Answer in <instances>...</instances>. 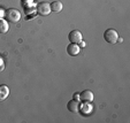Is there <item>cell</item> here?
<instances>
[{
    "label": "cell",
    "instance_id": "11",
    "mask_svg": "<svg viewBox=\"0 0 130 123\" xmlns=\"http://www.w3.org/2000/svg\"><path fill=\"white\" fill-rule=\"evenodd\" d=\"M8 31V23L4 19H0V33H6Z\"/></svg>",
    "mask_w": 130,
    "mask_h": 123
},
{
    "label": "cell",
    "instance_id": "13",
    "mask_svg": "<svg viewBox=\"0 0 130 123\" xmlns=\"http://www.w3.org/2000/svg\"><path fill=\"white\" fill-rule=\"evenodd\" d=\"M79 44H81V45H78L79 47H84V46H85V43H84V42H81Z\"/></svg>",
    "mask_w": 130,
    "mask_h": 123
},
{
    "label": "cell",
    "instance_id": "2",
    "mask_svg": "<svg viewBox=\"0 0 130 123\" xmlns=\"http://www.w3.org/2000/svg\"><path fill=\"white\" fill-rule=\"evenodd\" d=\"M104 38H105V40L107 43H109V44H115L119 40V34H118V32H116V30L107 29L105 31V33H104Z\"/></svg>",
    "mask_w": 130,
    "mask_h": 123
},
{
    "label": "cell",
    "instance_id": "1",
    "mask_svg": "<svg viewBox=\"0 0 130 123\" xmlns=\"http://www.w3.org/2000/svg\"><path fill=\"white\" fill-rule=\"evenodd\" d=\"M5 17L7 19L9 22L12 23H16L20 21L21 19V14L17 9H14V8H10V9H7L5 13Z\"/></svg>",
    "mask_w": 130,
    "mask_h": 123
},
{
    "label": "cell",
    "instance_id": "5",
    "mask_svg": "<svg viewBox=\"0 0 130 123\" xmlns=\"http://www.w3.org/2000/svg\"><path fill=\"white\" fill-rule=\"evenodd\" d=\"M79 100L83 102H92L93 101V92H91L90 90H85L79 94Z\"/></svg>",
    "mask_w": 130,
    "mask_h": 123
},
{
    "label": "cell",
    "instance_id": "8",
    "mask_svg": "<svg viewBox=\"0 0 130 123\" xmlns=\"http://www.w3.org/2000/svg\"><path fill=\"white\" fill-rule=\"evenodd\" d=\"M9 94V87L7 85H0V101H4Z\"/></svg>",
    "mask_w": 130,
    "mask_h": 123
},
{
    "label": "cell",
    "instance_id": "10",
    "mask_svg": "<svg viewBox=\"0 0 130 123\" xmlns=\"http://www.w3.org/2000/svg\"><path fill=\"white\" fill-rule=\"evenodd\" d=\"M79 111L82 112L83 115H89L92 111V106L90 105V102H84L81 107H79Z\"/></svg>",
    "mask_w": 130,
    "mask_h": 123
},
{
    "label": "cell",
    "instance_id": "14",
    "mask_svg": "<svg viewBox=\"0 0 130 123\" xmlns=\"http://www.w3.org/2000/svg\"><path fill=\"white\" fill-rule=\"evenodd\" d=\"M74 99H76V100L77 99H79V96L78 94H74Z\"/></svg>",
    "mask_w": 130,
    "mask_h": 123
},
{
    "label": "cell",
    "instance_id": "12",
    "mask_svg": "<svg viewBox=\"0 0 130 123\" xmlns=\"http://www.w3.org/2000/svg\"><path fill=\"white\" fill-rule=\"evenodd\" d=\"M4 68H5V66H4V61H3V59H0V70H3Z\"/></svg>",
    "mask_w": 130,
    "mask_h": 123
},
{
    "label": "cell",
    "instance_id": "4",
    "mask_svg": "<svg viewBox=\"0 0 130 123\" xmlns=\"http://www.w3.org/2000/svg\"><path fill=\"white\" fill-rule=\"evenodd\" d=\"M68 38H69V40H70V43L79 44V43L82 42V33L78 30H73V31H70Z\"/></svg>",
    "mask_w": 130,
    "mask_h": 123
},
{
    "label": "cell",
    "instance_id": "7",
    "mask_svg": "<svg viewBox=\"0 0 130 123\" xmlns=\"http://www.w3.org/2000/svg\"><path fill=\"white\" fill-rule=\"evenodd\" d=\"M67 53H68V55H70V57H75V55H77L79 53L78 44H74V43L69 44L68 46H67Z\"/></svg>",
    "mask_w": 130,
    "mask_h": 123
},
{
    "label": "cell",
    "instance_id": "3",
    "mask_svg": "<svg viewBox=\"0 0 130 123\" xmlns=\"http://www.w3.org/2000/svg\"><path fill=\"white\" fill-rule=\"evenodd\" d=\"M36 12H37V14H38V15L46 16V15H48L50 13L52 12V10H51V6H50V4L46 3V1H42V3H39L38 5H37Z\"/></svg>",
    "mask_w": 130,
    "mask_h": 123
},
{
    "label": "cell",
    "instance_id": "6",
    "mask_svg": "<svg viewBox=\"0 0 130 123\" xmlns=\"http://www.w3.org/2000/svg\"><path fill=\"white\" fill-rule=\"evenodd\" d=\"M79 107H81V103H79V101L76 100V99L70 100L68 102V105H67L68 111L71 112V113H77V112H79Z\"/></svg>",
    "mask_w": 130,
    "mask_h": 123
},
{
    "label": "cell",
    "instance_id": "9",
    "mask_svg": "<svg viewBox=\"0 0 130 123\" xmlns=\"http://www.w3.org/2000/svg\"><path fill=\"white\" fill-rule=\"evenodd\" d=\"M50 6H51V10H52V12L59 13V12H61V10H62V3H61V1H59V0L53 1L52 4H50Z\"/></svg>",
    "mask_w": 130,
    "mask_h": 123
},
{
    "label": "cell",
    "instance_id": "15",
    "mask_svg": "<svg viewBox=\"0 0 130 123\" xmlns=\"http://www.w3.org/2000/svg\"><path fill=\"white\" fill-rule=\"evenodd\" d=\"M23 3H25V1H28V3H29V1H32V0H22Z\"/></svg>",
    "mask_w": 130,
    "mask_h": 123
}]
</instances>
